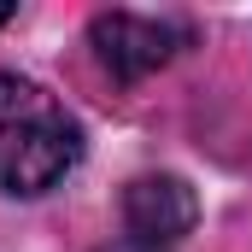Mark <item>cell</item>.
Instances as JSON below:
<instances>
[{
  "label": "cell",
  "mask_w": 252,
  "mask_h": 252,
  "mask_svg": "<svg viewBox=\"0 0 252 252\" xmlns=\"http://www.w3.org/2000/svg\"><path fill=\"white\" fill-rule=\"evenodd\" d=\"M76 158H82V124L41 82L0 70V188L47 193L76 170Z\"/></svg>",
  "instance_id": "6da1fadb"
},
{
  "label": "cell",
  "mask_w": 252,
  "mask_h": 252,
  "mask_svg": "<svg viewBox=\"0 0 252 252\" xmlns=\"http://www.w3.org/2000/svg\"><path fill=\"white\" fill-rule=\"evenodd\" d=\"M94 53L118 82H141L158 64H170L182 47L193 41L188 18H153V12H100L88 24Z\"/></svg>",
  "instance_id": "7a4b0ae2"
},
{
  "label": "cell",
  "mask_w": 252,
  "mask_h": 252,
  "mask_svg": "<svg viewBox=\"0 0 252 252\" xmlns=\"http://www.w3.org/2000/svg\"><path fill=\"white\" fill-rule=\"evenodd\" d=\"M199 223V199L182 176H135L124 193V229L129 247L141 252H170Z\"/></svg>",
  "instance_id": "3957f363"
},
{
  "label": "cell",
  "mask_w": 252,
  "mask_h": 252,
  "mask_svg": "<svg viewBox=\"0 0 252 252\" xmlns=\"http://www.w3.org/2000/svg\"><path fill=\"white\" fill-rule=\"evenodd\" d=\"M6 18H12V6H6V0H0V24H6Z\"/></svg>",
  "instance_id": "277c9868"
}]
</instances>
